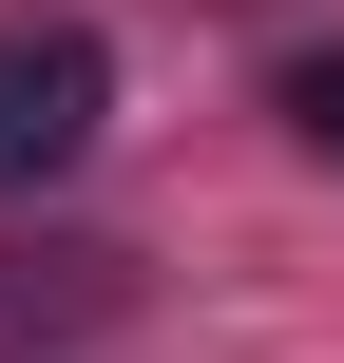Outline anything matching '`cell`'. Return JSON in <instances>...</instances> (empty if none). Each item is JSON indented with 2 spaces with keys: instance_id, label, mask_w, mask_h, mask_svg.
I'll return each mask as SVG.
<instances>
[{
  "instance_id": "6da1fadb",
  "label": "cell",
  "mask_w": 344,
  "mask_h": 363,
  "mask_svg": "<svg viewBox=\"0 0 344 363\" xmlns=\"http://www.w3.org/2000/svg\"><path fill=\"white\" fill-rule=\"evenodd\" d=\"M96 115H115V57L77 19H0V191H57L96 153Z\"/></svg>"
},
{
  "instance_id": "7a4b0ae2",
  "label": "cell",
  "mask_w": 344,
  "mask_h": 363,
  "mask_svg": "<svg viewBox=\"0 0 344 363\" xmlns=\"http://www.w3.org/2000/svg\"><path fill=\"white\" fill-rule=\"evenodd\" d=\"M287 134H306V153L344 172V38H326V57H287Z\"/></svg>"
}]
</instances>
